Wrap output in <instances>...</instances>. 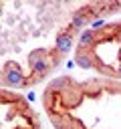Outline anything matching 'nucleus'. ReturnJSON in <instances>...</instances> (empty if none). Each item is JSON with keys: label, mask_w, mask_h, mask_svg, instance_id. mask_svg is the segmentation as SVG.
Returning <instances> with one entry per match:
<instances>
[{"label": "nucleus", "mask_w": 121, "mask_h": 129, "mask_svg": "<svg viewBox=\"0 0 121 129\" xmlns=\"http://www.w3.org/2000/svg\"><path fill=\"white\" fill-rule=\"evenodd\" d=\"M71 46H73V36H71L69 32H60V34H56V48H58L60 54L67 52Z\"/></svg>", "instance_id": "nucleus-1"}]
</instances>
